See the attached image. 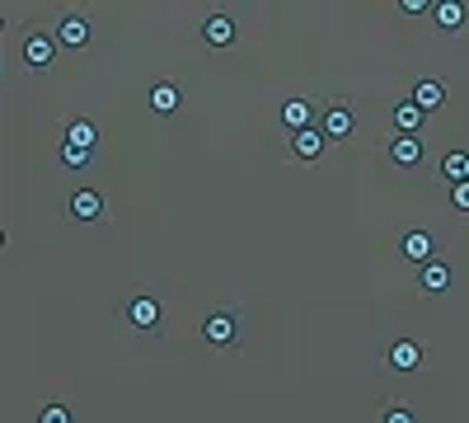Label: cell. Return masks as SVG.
<instances>
[{
    "label": "cell",
    "mask_w": 469,
    "mask_h": 423,
    "mask_svg": "<svg viewBox=\"0 0 469 423\" xmlns=\"http://www.w3.org/2000/svg\"><path fill=\"white\" fill-rule=\"evenodd\" d=\"M197 334H203L207 348H234L244 334V315L234 311V306H211L203 315V324H197Z\"/></svg>",
    "instance_id": "6da1fadb"
},
{
    "label": "cell",
    "mask_w": 469,
    "mask_h": 423,
    "mask_svg": "<svg viewBox=\"0 0 469 423\" xmlns=\"http://www.w3.org/2000/svg\"><path fill=\"white\" fill-rule=\"evenodd\" d=\"M123 324L131 334H160V297L155 291H131L123 301Z\"/></svg>",
    "instance_id": "7a4b0ae2"
},
{
    "label": "cell",
    "mask_w": 469,
    "mask_h": 423,
    "mask_svg": "<svg viewBox=\"0 0 469 423\" xmlns=\"http://www.w3.org/2000/svg\"><path fill=\"white\" fill-rule=\"evenodd\" d=\"M66 217L80 221V226H94V221H104L108 217V203H104V193L99 188H76L71 198H66Z\"/></svg>",
    "instance_id": "3957f363"
},
{
    "label": "cell",
    "mask_w": 469,
    "mask_h": 423,
    "mask_svg": "<svg viewBox=\"0 0 469 423\" xmlns=\"http://www.w3.org/2000/svg\"><path fill=\"white\" fill-rule=\"evenodd\" d=\"M57 34H24V43H20V57H24V67H33V71H43V67H52V57H57Z\"/></svg>",
    "instance_id": "277c9868"
},
{
    "label": "cell",
    "mask_w": 469,
    "mask_h": 423,
    "mask_svg": "<svg viewBox=\"0 0 469 423\" xmlns=\"http://www.w3.org/2000/svg\"><path fill=\"white\" fill-rule=\"evenodd\" d=\"M197 34H203V43L211 47V52H226V47H234V38H240V28H234V20H230L226 10H216V14H207V20H203Z\"/></svg>",
    "instance_id": "5b68a950"
},
{
    "label": "cell",
    "mask_w": 469,
    "mask_h": 423,
    "mask_svg": "<svg viewBox=\"0 0 469 423\" xmlns=\"http://www.w3.org/2000/svg\"><path fill=\"white\" fill-rule=\"evenodd\" d=\"M94 38V24L85 20V14H61V24H57V43L66 47V52H85Z\"/></svg>",
    "instance_id": "8992f818"
},
{
    "label": "cell",
    "mask_w": 469,
    "mask_h": 423,
    "mask_svg": "<svg viewBox=\"0 0 469 423\" xmlns=\"http://www.w3.org/2000/svg\"><path fill=\"white\" fill-rule=\"evenodd\" d=\"M287 146H291V156H296V160H306V165H310V160H320V156H324L329 137L320 132V123H310V127H300V132H291Z\"/></svg>",
    "instance_id": "52a82bcc"
},
{
    "label": "cell",
    "mask_w": 469,
    "mask_h": 423,
    "mask_svg": "<svg viewBox=\"0 0 469 423\" xmlns=\"http://www.w3.org/2000/svg\"><path fill=\"white\" fill-rule=\"evenodd\" d=\"M320 132H324L329 141H347V137H352V108H347L343 100L324 104V113H320Z\"/></svg>",
    "instance_id": "ba28073f"
},
{
    "label": "cell",
    "mask_w": 469,
    "mask_h": 423,
    "mask_svg": "<svg viewBox=\"0 0 469 423\" xmlns=\"http://www.w3.org/2000/svg\"><path fill=\"white\" fill-rule=\"evenodd\" d=\"M385 156H390V165L394 170H417V165H423V141H417V137H394L390 146H385Z\"/></svg>",
    "instance_id": "9c48e42d"
},
{
    "label": "cell",
    "mask_w": 469,
    "mask_h": 423,
    "mask_svg": "<svg viewBox=\"0 0 469 423\" xmlns=\"http://www.w3.org/2000/svg\"><path fill=\"white\" fill-rule=\"evenodd\" d=\"M432 250H437V240H432L427 231H404L399 235V259H409V264H432Z\"/></svg>",
    "instance_id": "30bf717a"
},
{
    "label": "cell",
    "mask_w": 469,
    "mask_h": 423,
    "mask_svg": "<svg viewBox=\"0 0 469 423\" xmlns=\"http://www.w3.org/2000/svg\"><path fill=\"white\" fill-rule=\"evenodd\" d=\"M385 367H390V371H417V367H423V344H417V339H399V344H390Z\"/></svg>",
    "instance_id": "8fae6325"
},
{
    "label": "cell",
    "mask_w": 469,
    "mask_h": 423,
    "mask_svg": "<svg viewBox=\"0 0 469 423\" xmlns=\"http://www.w3.org/2000/svg\"><path fill=\"white\" fill-rule=\"evenodd\" d=\"M450 283H456V273H450L446 259H432V264H423V273H417V287H423L427 297H441V291H450Z\"/></svg>",
    "instance_id": "7c38bea8"
},
{
    "label": "cell",
    "mask_w": 469,
    "mask_h": 423,
    "mask_svg": "<svg viewBox=\"0 0 469 423\" xmlns=\"http://www.w3.org/2000/svg\"><path fill=\"white\" fill-rule=\"evenodd\" d=\"M413 104L423 108V113H432V108H446V85L441 80H432V76H423L413 85Z\"/></svg>",
    "instance_id": "4fadbf2b"
},
{
    "label": "cell",
    "mask_w": 469,
    "mask_h": 423,
    "mask_svg": "<svg viewBox=\"0 0 469 423\" xmlns=\"http://www.w3.org/2000/svg\"><path fill=\"white\" fill-rule=\"evenodd\" d=\"M390 123H394V137H417V127H423V108L413 100L409 104H394L390 108Z\"/></svg>",
    "instance_id": "5bb4252c"
},
{
    "label": "cell",
    "mask_w": 469,
    "mask_h": 423,
    "mask_svg": "<svg viewBox=\"0 0 469 423\" xmlns=\"http://www.w3.org/2000/svg\"><path fill=\"white\" fill-rule=\"evenodd\" d=\"M277 123L287 127V137L300 132V127H310V104L306 100H282L277 104Z\"/></svg>",
    "instance_id": "9a60e30c"
},
{
    "label": "cell",
    "mask_w": 469,
    "mask_h": 423,
    "mask_svg": "<svg viewBox=\"0 0 469 423\" xmlns=\"http://www.w3.org/2000/svg\"><path fill=\"white\" fill-rule=\"evenodd\" d=\"M183 104V90L174 85V80H155V90H150V108L155 113H179Z\"/></svg>",
    "instance_id": "2e32d148"
},
{
    "label": "cell",
    "mask_w": 469,
    "mask_h": 423,
    "mask_svg": "<svg viewBox=\"0 0 469 423\" xmlns=\"http://www.w3.org/2000/svg\"><path fill=\"white\" fill-rule=\"evenodd\" d=\"M66 146H80V151H94L99 146V127L90 118H71L66 123Z\"/></svg>",
    "instance_id": "e0dca14e"
},
{
    "label": "cell",
    "mask_w": 469,
    "mask_h": 423,
    "mask_svg": "<svg viewBox=\"0 0 469 423\" xmlns=\"http://www.w3.org/2000/svg\"><path fill=\"white\" fill-rule=\"evenodd\" d=\"M432 20H437L441 34H456V28L465 24V5L460 0H437V5H432Z\"/></svg>",
    "instance_id": "ac0fdd59"
},
{
    "label": "cell",
    "mask_w": 469,
    "mask_h": 423,
    "mask_svg": "<svg viewBox=\"0 0 469 423\" xmlns=\"http://www.w3.org/2000/svg\"><path fill=\"white\" fill-rule=\"evenodd\" d=\"M465 165H469V151H446V160H441V179H450V188L465 184Z\"/></svg>",
    "instance_id": "d6986e66"
},
{
    "label": "cell",
    "mask_w": 469,
    "mask_h": 423,
    "mask_svg": "<svg viewBox=\"0 0 469 423\" xmlns=\"http://www.w3.org/2000/svg\"><path fill=\"white\" fill-rule=\"evenodd\" d=\"M57 160H61L66 170H90V151H80V146H66V141H61Z\"/></svg>",
    "instance_id": "ffe728a7"
},
{
    "label": "cell",
    "mask_w": 469,
    "mask_h": 423,
    "mask_svg": "<svg viewBox=\"0 0 469 423\" xmlns=\"http://www.w3.org/2000/svg\"><path fill=\"white\" fill-rule=\"evenodd\" d=\"M380 423H417V414L409 410V404H385V410H380Z\"/></svg>",
    "instance_id": "44dd1931"
},
{
    "label": "cell",
    "mask_w": 469,
    "mask_h": 423,
    "mask_svg": "<svg viewBox=\"0 0 469 423\" xmlns=\"http://www.w3.org/2000/svg\"><path fill=\"white\" fill-rule=\"evenodd\" d=\"M38 423H76V419H71V410H66V404H47V410L38 414Z\"/></svg>",
    "instance_id": "7402d4cb"
},
{
    "label": "cell",
    "mask_w": 469,
    "mask_h": 423,
    "mask_svg": "<svg viewBox=\"0 0 469 423\" xmlns=\"http://www.w3.org/2000/svg\"><path fill=\"white\" fill-rule=\"evenodd\" d=\"M450 203H456L460 212H469V179H465V184H456V188H450Z\"/></svg>",
    "instance_id": "603a6c76"
},
{
    "label": "cell",
    "mask_w": 469,
    "mask_h": 423,
    "mask_svg": "<svg viewBox=\"0 0 469 423\" xmlns=\"http://www.w3.org/2000/svg\"><path fill=\"white\" fill-rule=\"evenodd\" d=\"M399 10H404V14H423V10H432V0H399Z\"/></svg>",
    "instance_id": "cb8c5ba5"
},
{
    "label": "cell",
    "mask_w": 469,
    "mask_h": 423,
    "mask_svg": "<svg viewBox=\"0 0 469 423\" xmlns=\"http://www.w3.org/2000/svg\"><path fill=\"white\" fill-rule=\"evenodd\" d=\"M465 179H469V165H465Z\"/></svg>",
    "instance_id": "d4e9b609"
}]
</instances>
